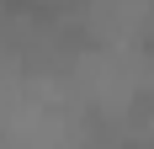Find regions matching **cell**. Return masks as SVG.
<instances>
[{
  "label": "cell",
  "mask_w": 154,
  "mask_h": 149,
  "mask_svg": "<svg viewBox=\"0 0 154 149\" xmlns=\"http://www.w3.org/2000/svg\"><path fill=\"white\" fill-rule=\"evenodd\" d=\"M122 149H149V144H138V138H133V144H122Z\"/></svg>",
  "instance_id": "cell-1"
}]
</instances>
